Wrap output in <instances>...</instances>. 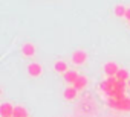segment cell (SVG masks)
Returning a JSON list of instances; mask_svg holds the SVG:
<instances>
[{"label": "cell", "mask_w": 130, "mask_h": 117, "mask_svg": "<svg viewBox=\"0 0 130 117\" xmlns=\"http://www.w3.org/2000/svg\"><path fill=\"white\" fill-rule=\"evenodd\" d=\"M125 18L130 21V8H128V9H127V12H125Z\"/></svg>", "instance_id": "16"}, {"label": "cell", "mask_w": 130, "mask_h": 117, "mask_svg": "<svg viewBox=\"0 0 130 117\" xmlns=\"http://www.w3.org/2000/svg\"><path fill=\"white\" fill-rule=\"evenodd\" d=\"M54 69H55V72H58V73H66V72H69V70H68V64L64 63V61H57L55 66H54Z\"/></svg>", "instance_id": "8"}, {"label": "cell", "mask_w": 130, "mask_h": 117, "mask_svg": "<svg viewBox=\"0 0 130 117\" xmlns=\"http://www.w3.org/2000/svg\"><path fill=\"white\" fill-rule=\"evenodd\" d=\"M119 111H130V97H125L124 100L119 102Z\"/></svg>", "instance_id": "12"}, {"label": "cell", "mask_w": 130, "mask_h": 117, "mask_svg": "<svg viewBox=\"0 0 130 117\" xmlns=\"http://www.w3.org/2000/svg\"><path fill=\"white\" fill-rule=\"evenodd\" d=\"M125 87H127V82H125V81H118V82L115 84V87H113V91H115V93H124Z\"/></svg>", "instance_id": "11"}, {"label": "cell", "mask_w": 130, "mask_h": 117, "mask_svg": "<svg viewBox=\"0 0 130 117\" xmlns=\"http://www.w3.org/2000/svg\"><path fill=\"white\" fill-rule=\"evenodd\" d=\"M78 76L80 75L77 72H74V70L72 72H66V73H64V81H66L68 84H75V81L78 79Z\"/></svg>", "instance_id": "6"}, {"label": "cell", "mask_w": 130, "mask_h": 117, "mask_svg": "<svg viewBox=\"0 0 130 117\" xmlns=\"http://www.w3.org/2000/svg\"><path fill=\"white\" fill-rule=\"evenodd\" d=\"M118 72H119V69H118V66H116L115 63H107V64L104 66V73L107 75V78L116 76Z\"/></svg>", "instance_id": "3"}, {"label": "cell", "mask_w": 130, "mask_h": 117, "mask_svg": "<svg viewBox=\"0 0 130 117\" xmlns=\"http://www.w3.org/2000/svg\"><path fill=\"white\" fill-rule=\"evenodd\" d=\"M86 85H87V78H86V76H78V79H77L75 84H74V88L78 91V90L86 88Z\"/></svg>", "instance_id": "5"}, {"label": "cell", "mask_w": 130, "mask_h": 117, "mask_svg": "<svg viewBox=\"0 0 130 117\" xmlns=\"http://www.w3.org/2000/svg\"><path fill=\"white\" fill-rule=\"evenodd\" d=\"M28 73H29L31 76H40V75H41V66L37 64V63L29 64V66H28Z\"/></svg>", "instance_id": "4"}, {"label": "cell", "mask_w": 130, "mask_h": 117, "mask_svg": "<svg viewBox=\"0 0 130 117\" xmlns=\"http://www.w3.org/2000/svg\"><path fill=\"white\" fill-rule=\"evenodd\" d=\"M12 114H14V108L11 103L5 102V103L0 105V115L2 117H12Z\"/></svg>", "instance_id": "2"}, {"label": "cell", "mask_w": 130, "mask_h": 117, "mask_svg": "<svg viewBox=\"0 0 130 117\" xmlns=\"http://www.w3.org/2000/svg\"><path fill=\"white\" fill-rule=\"evenodd\" d=\"M87 60V53L86 52H83V50H77V52H74V55H72V63L74 64H83L84 61Z\"/></svg>", "instance_id": "1"}, {"label": "cell", "mask_w": 130, "mask_h": 117, "mask_svg": "<svg viewBox=\"0 0 130 117\" xmlns=\"http://www.w3.org/2000/svg\"><path fill=\"white\" fill-rule=\"evenodd\" d=\"M12 117H28V111L23 106H14V114Z\"/></svg>", "instance_id": "10"}, {"label": "cell", "mask_w": 130, "mask_h": 117, "mask_svg": "<svg viewBox=\"0 0 130 117\" xmlns=\"http://www.w3.org/2000/svg\"><path fill=\"white\" fill-rule=\"evenodd\" d=\"M127 85H128V87H130V79H128V82H127Z\"/></svg>", "instance_id": "17"}, {"label": "cell", "mask_w": 130, "mask_h": 117, "mask_svg": "<svg viewBox=\"0 0 130 117\" xmlns=\"http://www.w3.org/2000/svg\"><path fill=\"white\" fill-rule=\"evenodd\" d=\"M63 96H64V99H68V100H74L77 97V90L74 87H68L66 90H64Z\"/></svg>", "instance_id": "7"}, {"label": "cell", "mask_w": 130, "mask_h": 117, "mask_svg": "<svg viewBox=\"0 0 130 117\" xmlns=\"http://www.w3.org/2000/svg\"><path fill=\"white\" fill-rule=\"evenodd\" d=\"M116 79L118 81H127L128 79V72L124 69H119V72L116 73Z\"/></svg>", "instance_id": "13"}, {"label": "cell", "mask_w": 130, "mask_h": 117, "mask_svg": "<svg viewBox=\"0 0 130 117\" xmlns=\"http://www.w3.org/2000/svg\"><path fill=\"white\" fill-rule=\"evenodd\" d=\"M107 105H109L110 108H115V109L119 108V102H118L116 99H109V100H107Z\"/></svg>", "instance_id": "15"}, {"label": "cell", "mask_w": 130, "mask_h": 117, "mask_svg": "<svg viewBox=\"0 0 130 117\" xmlns=\"http://www.w3.org/2000/svg\"><path fill=\"white\" fill-rule=\"evenodd\" d=\"M125 12H127V9H125L122 5L115 6V15H118V17H125Z\"/></svg>", "instance_id": "14"}, {"label": "cell", "mask_w": 130, "mask_h": 117, "mask_svg": "<svg viewBox=\"0 0 130 117\" xmlns=\"http://www.w3.org/2000/svg\"><path fill=\"white\" fill-rule=\"evenodd\" d=\"M22 52H23V55H25V56H32V55L35 53V47H34L32 44H29V43H28V44H25V46L22 47Z\"/></svg>", "instance_id": "9"}]
</instances>
